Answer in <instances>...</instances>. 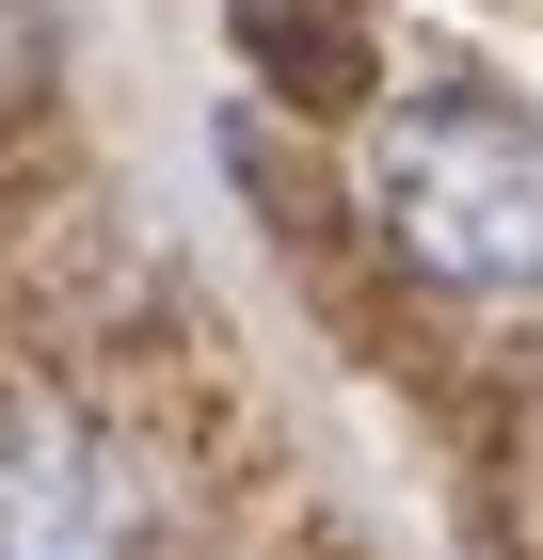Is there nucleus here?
Wrapping results in <instances>:
<instances>
[{
  "label": "nucleus",
  "mask_w": 543,
  "mask_h": 560,
  "mask_svg": "<svg viewBox=\"0 0 543 560\" xmlns=\"http://www.w3.org/2000/svg\"><path fill=\"white\" fill-rule=\"evenodd\" d=\"M368 209L400 241V272L432 289H543V113L480 65H432L368 113Z\"/></svg>",
  "instance_id": "nucleus-1"
},
{
  "label": "nucleus",
  "mask_w": 543,
  "mask_h": 560,
  "mask_svg": "<svg viewBox=\"0 0 543 560\" xmlns=\"http://www.w3.org/2000/svg\"><path fill=\"white\" fill-rule=\"evenodd\" d=\"M0 560H161L144 465L64 385H0Z\"/></svg>",
  "instance_id": "nucleus-2"
}]
</instances>
